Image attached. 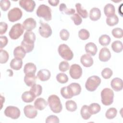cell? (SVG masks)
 Returning a JSON list of instances; mask_svg holds the SVG:
<instances>
[{"label": "cell", "instance_id": "6da1fadb", "mask_svg": "<svg viewBox=\"0 0 123 123\" xmlns=\"http://www.w3.org/2000/svg\"><path fill=\"white\" fill-rule=\"evenodd\" d=\"M36 35L32 31H26L24 35V39L21 42V46L26 53L31 52L34 48Z\"/></svg>", "mask_w": 123, "mask_h": 123}, {"label": "cell", "instance_id": "7a4b0ae2", "mask_svg": "<svg viewBox=\"0 0 123 123\" xmlns=\"http://www.w3.org/2000/svg\"><path fill=\"white\" fill-rule=\"evenodd\" d=\"M48 103L51 111L54 113H60L62 109L60 99L56 95H51L49 97Z\"/></svg>", "mask_w": 123, "mask_h": 123}, {"label": "cell", "instance_id": "3957f363", "mask_svg": "<svg viewBox=\"0 0 123 123\" xmlns=\"http://www.w3.org/2000/svg\"><path fill=\"white\" fill-rule=\"evenodd\" d=\"M102 103L105 106H109L113 102L114 92L109 88H105L101 92Z\"/></svg>", "mask_w": 123, "mask_h": 123}, {"label": "cell", "instance_id": "277c9868", "mask_svg": "<svg viewBox=\"0 0 123 123\" xmlns=\"http://www.w3.org/2000/svg\"><path fill=\"white\" fill-rule=\"evenodd\" d=\"M36 13L38 17L43 18L47 21H50L52 19L51 9L45 4H41L39 6L37 9Z\"/></svg>", "mask_w": 123, "mask_h": 123}, {"label": "cell", "instance_id": "5b68a950", "mask_svg": "<svg viewBox=\"0 0 123 123\" xmlns=\"http://www.w3.org/2000/svg\"><path fill=\"white\" fill-rule=\"evenodd\" d=\"M101 83V79L97 75L89 77L85 84L86 88L89 91L93 92L96 90Z\"/></svg>", "mask_w": 123, "mask_h": 123}, {"label": "cell", "instance_id": "8992f818", "mask_svg": "<svg viewBox=\"0 0 123 123\" xmlns=\"http://www.w3.org/2000/svg\"><path fill=\"white\" fill-rule=\"evenodd\" d=\"M58 51L61 57L66 61L71 60L74 57L73 51L66 44H62L60 45Z\"/></svg>", "mask_w": 123, "mask_h": 123}, {"label": "cell", "instance_id": "52a82bcc", "mask_svg": "<svg viewBox=\"0 0 123 123\" xmlns=\"http://www.w3.org/2000/svg\"><path fill=\"white\" fill-rule=\"evenodd\" d=\"M24 31V28L23 25L20 23H17L12 25L9 31V35L11 39L15 40L22 35Z\"/></svg>", "mask_w": 123, "mask_h": 123}, {"label": "cell", "instance_id": "ba28073f", "mask_svg": "<svg viewBox=\"0 0 123 123\" xmlns=\"http://www.w3.org/2000/svg\"><path fill=\"white\" fill-rule=\"evenodd\" d=\"M6 116L12 119H18L21 114L20 111L18 108L13 106H9L6 108L4 111Z\"/></svg>", "mask_w": 123, "mask_h": 123}, {"label": "cell", "instance_id": "9c48e42d", "mask_svg": "<svg viewBox=\"0 0 123 123\" xmlns=\"http://www.w3.org/2000/svg\"><path fill=\"white\" fill-rule=\"evenodd\" d=\"M23 15L22 11L18 7H15L9 11L8 13V18L9 21L15 22L20 20Z\"/></svg>", "mask_w": 123, "mask_h": 123}, {"label": "cell", "instance_id": "30bf717a", "mask_svg": "<svg viewBox=\"0 0 123 123\" xmlns=\"http://www.w3.org/2000/svg\"><path fill=\"white\" fill-rule=\"evenodd\" d=\"M69 74L73 79H79L82 74V69L79 64H73L69 69Z\"/></svg>", "mask_w": 123, "mask_h": 123}, {"label": "cell", "instance_id": "8fae6325", "mask_svg": "<svg viewBox=\"0 0 123 123\" xmlns=\"http://www.w3.org/2000/svg\"><path fill=\"white\" fill-rule=\"evenodd\" d=\"M39 33L40 36L44 38L49 37L52 34V29L50 25L45 23H41L39 27Z\"/></svg>", "mask_w": 123, "mask_h": 123}, {"label": "cell", "instance_id": "7c38bea8", "mask_svg": "<svg viewBox=\"0 0 123 123\" xmlns=\"http://www.w3.org/2000/svg\"><path fill=\"white\" fill-rule=\"evenodd\" d=\"M19 4L27 12H32L36 7V2L33 0H21L19 1Z\"/></svg>", "mask_w": 123, "mask_h": 123}, {"label": "cell", "instance_id": "4fadbf2b", "mask_svg": "<svg viewBox=\"0 0 123 123\" xmlns=\"http://www.w3.org/2000/svg\"><path fill=\"white\" fill-rule=\"evenodd\" d=\"M24 112L25 117L29 119L35 118L37 114V109L31 105H26L24 108Z\"/></svg>", "mask_w": 123, "mask_h": 123}, {"label": "cell", "instance_id": "5bb4252c", "mask_svg": "<svg viewBox=\"0 0 123 123\" xmlns=\"http://www.w3.org/2000/svg\"><path fill=\"white\" fill-rule=\"evenodd\" d=\"M37 26V22L33 18L26 19L23 23V26L26 31H31Z\"/></svg>", "mask_w": 123, "mask_h": 123}, {"label": "cell", "instance_id": "9a60e30c", "mask_svg": "<svg viewBox=\"0 0 123 123\" xmlns=\"http://www.w3.org/2000/svg\"><path fill=\"white\" fill-rule=\"evenodd\" d=\"M111 58V53L110 50L107 48H102L98 55L99 60L102 62H108Z\"/></svg>", "mask_w": 123, "mask_h": 123}, {"label": "cell", "instance_id": "2e32d148", "mask_svg": "<svg viewBox=\"0 0 123 123\" xmlns=\"http://www.w3.org/2000/svg\"><path fill=\"white\" fill-rule=\"evenodd\" d=\"M67 87L73 97L78 95L81 93V87L78 83H72L68 85Z\"/></svg>", "mask_w": 123, "mask_h": 123}, {"label": "cell", "instance_id": "e0dca14e", "mask_svg": "<svg viewBox=\"0 0 123 123\" xmlns=\"http://www.w3.org/2000/svg\"><path fill=\"white\" fill-rule=\"evenodd\" d=\"M111 88L115 91H120L123 89V80L118 77L114 78L111 82Z\"/></svg>", "mask_w": 123, "mask_h": 123}, {"label": "cell", "instance_id": "ac0fdd59", "mask_svg": "<svg viewBox=\"0 0 123 123\" xmlns=\"http://www.w3.org/2000/svg\"><path fill=\"white\" fill-rule=\"evenodd\" d=\"M50 72L49 70L46 69L40 70L37 74V78L41 81H46L48 80L50 77Z\"/></svg>", "mask_w": 123, "mask_h": 123}, {"label": "cell", "instance_id": "d6986e66", "mask_svg": "<svg viewBox=\"0 0 123 123\" xmlns=\"http://www.w3.org/2000/svg\"><path fill=\"white\" fill-rule=\"evenodd\" d=\"M80 62L82 65L86 67H91L93 64V58L87 54H84L81 56Z\"/></svg>", "mask_w": 123, "mask_h": 123}, {"label": "cell", "instance_id": "ffe728a7", "mask_svg": "<svg viewBox=\"0 0 123 123\" xmlns=\"http://www.w3.org/2000/svg\"><path fill=\"white\" fill-rule=\"evenodd\" d=\"M85 50L87 54L91 56H95L98 51V48L95 43L89 42L85 46Z\"/></svg>", "mask_w": 123, "mask_h": 123}, {"label": "cell", "instance_id": "44dd1931", "mask_svg": "<svg viewBox=\"0 0 123 123\" xmlns=\"http://www.w3.org/2000/svg\"><path fill=\"white\" fill-rule=\"evenodd\" d=\"M101 17L100 10L96 7L92 8L89 12V18L91 20L93 21H98Z\"/></svg>", "mask_w": 123, "mask_h": 123}, {"label": "cell", "instance_id": "7402d4cb", "mask_svg": "<svg viewBox=\"0 0 123 123\" xmlns=\"http://www.w3.org/2000/svg\"><path fill=\"white\" fill-rule=\"evenodd\" d=\"M48 103L46 100L42 98H39L35 100L34 105V107L39 111L44 110L48 105Z\"/></svg>", "mask_w": 123, "mask_h": 123}, {"label": "cell", "instance_id": "603a6c76", "mask_svg": "<svg viewBox=\"0 0 123 123\" xmlns=\"http://www.w3.org/2000/svg\"><path fill=\"white\" fill-rule=\"evenodd\" d=\"M36 71V66L35 64L32 62H28L26 63L24 68V72L25 74H35Z\"/></svg>", "mask_w": 123, "mask_h": 123}, {"label": "cell", "instance_id": "cb8c5ba5", "mask_svg": "<svg viewBox=\"0 0 123 123\" xmlns=\"http://www.w3.org/2000/svg\"><path fill=\"white\" fill-rule=\"evenodd\" d=\"M23 65L22 59L14 58L10 62V67L14 70H19L21 69Z\"/></svg>", "mask_w": 123, "mask_h": 123}, {"label": "cell", "instance_id": "d4e9b609", "mask_svg": "<svg viewBox=\"0 0 123 123\" xmlns=\"http://www.w3.org/2000/svg\"><path fill=\"white\" fill-rule=\"evenodd\" d=\"M115 9L114 5L111 3L107 4L104 8V12L107 17H109L115 14Z\"/></svg>", "mask_w": 123, "mask_h": 123}, {"label": "cell", "instance_id": "484cf974", "mask_svg": "<svg viewBox=\"0 0 123 123\" xmlns=\"http://www.w3.org/2000/svg\"><path fill=\"white\" fill-rule=\"evenodd\" d=\"M26 53V51L21 46L16 47L13 50L14 57L21 59H24Z\"/></svg>", "mask_w": 123, "mask_h": 123}, {"label": "cell", "instance_id": "4316f807", "mask_svg": "<svg viewBox=\"0 0 123 123\" xmlns=\"http://www.w3.org/2000/svg\"><path fill=\"white\" fill-rule=\"evenodd\" d=\"M37 77L35 74H25L24 77V82L28 86H32L36 84Z\"/></svg>", "mask_w": 123, "mask_h": 123}, {"label": "cell", "instance_id": "83f0119b", "mask_svg": "<svg viewBox=\"0 0 123 123\" xmlns=\"http://www.w3.org/2000/svg\"><path fill=\"white\" fill-rule=\"evenodd\" d=\"M21 98L22 100L25 103L31 102L36 98V97L30 91L24 92L22 94Z\"/></svg>", "mask_w": 123, "mask_h": 123}, {"label": "cell", "instance_id": "f1b7e54d", "mask_svg": "<svg viewBox=\"0 0 123 123\" xmlns=\"http://www.w3.org/2000/svg\"><path fill=\"white\" fill-rule=\"evenodd\" d=\"M59 10L62 13L67 15L74 14L75 12V11L74 9L67 8L66 4L64 3L60 4L59 6Z\"/></svg>", "mask_w": 123, "mask_h": 123}, {"label": "cell", "instance_id": "f546056e", "mask_svg": "<svg viewBox=\"0 0 123 123\" xmlns=\"http://www.w3.org/2000/svg\"><path fill=\"white\" fill-rule=\"evenodd\" d=\"M80 114L84 120L89 119L92 115L89 111L88 106L86 105H83L81 108L80 111Z\"/></svg>", "mask_w": 123, "mask_h": 123}, {"label": "cell", "instance_id": "4dcf8cb0", "mask_svg": "<svg viewBox=\"0 0 123 123\" xmlns=\"http://www.w3.org/2000/svg\"><path fill=\"white\" fill-rule=\"evenodd\" d=\"M30 91L36 98L38 96H39L41 94L42 88L40 85L35 84L31 86V88L30 89Z\"/></svg>", "mask_w": 123, "mask_h": 123}, {"label": "cell", "instance_id": "1f68e13d", "mask_svg": "<svg viewBox=\"0 0 123 123\" xmlns=\"http://www.w3.org/2000/svg\"><path fill=\"white\" fill-rule=\"evenodd\" d=\"M111 49L116 53H120L123 50V43L121 41L116 40L111 44Z\"/></svg>", "mask_w": 123, "mask_h": 123}, {"label": "cell", "instance_id": "d6a6232c", "mask_svg": "<svg viewBox=\"0 0 123 123\" xmlns=\"http://www.w3.org/2000/svg\"><path fill=\"white\" fill-rule=\"evenodd\" d=\"M75 7L78 14L83 18H86L88 17V13L86 9H83L82 5L80 3H77L75 4Z\"/></svg>", "mask_w": 123, "mask_h": 123}, {"label": "cell", "instance_id": "836d02e7", "mask_svg": "<svg viewBox=\"0 0 123 123\" xmlns=\"http://www.w3.org/2000/svg\"><path fill=\"white\" fill-rule=\"evenodd\" d=\"M65 107L67 111L74 112L75 111L77 108V106L74 101L69 100H67L65 103Z\"/></svg>", "mask_w": 123, "mask_h": 123}, {"label": "cell", "instance_id": "e575fe53", "mask_svg": "<svg viewBox=\"0 0 123 123\" xmlns=\"http://www.w3.org/2000/svg\"><path fill=\"white\" fill-rule=\"evenodd\" d=\"M111 37L107 35H101L98 39L99 43L103 46H106L109 45L111 42Z\"/></svg>", "mask_w": 123, "mask_h": 123}, {"label": "cell", "instance_id": "d590c367", "mask_svg": "<svg viewBox=\"0 0 123 123\" xmlns=\"http://www.w3.org/2000/svg\"><path fill=\"white\" fill-rule=\"evenodd\" d=\"M118 22L119 18L116 14L109 17H107L106 18V23L110 26H113L116 25Z\"/></svg>", "mask_w": 123, "mask_h": 123}, {"label": "cell", "instance_id": "8d00e7d4", "mask_svg": "<svg viewBox=\"0 0 123 123\" xmlns=\"http://www.w3.org/2000/svg\"><path fill=\"white\" fill-rule=\"evenodd\" d=\"M89 110L91 114H95L99 112L101 110L100 106L97 103H91L88 106Z\"/></svg>", "mask_w": 123, "mask_h": 123}, {"label": "cell", "instance_id": "74e56055", "mask_svg": "<svg viewBox=\"0 0 123 123\" xmlns=\"http://www.w3.org/2000/svg\"><path fill=\"white\" fill-rule=\"evenodd\" d=\"M117 114V110L115 108H111L106 112L105 116L108 119H112L114 118Z\"/></svg>", "mask_w": 123, "mask_h": 123}, {"label": "cell", "instance_id": "f35d334b", "mask_svg": "<svg viewBox=\"0 0 123 123\" xmlns=\"http://www.w3.org/2000/svg\"><path fill=\"white\" fill-rule=\"evenodd\" d=\"M9 55L7 51L2 49H0V63L1 64L5 63L9 60Z\"/></svg>", "mask_w": 123, "mask_h": 123}, {"label": "cell", "instance_id": "ab89813d", "mask_svg": "<svg viewBox=\"0 0 123 123\" xmlns=\"http://www.w3.org/2000/svg\"><path fill=\"white\" fill-rule=\"evenodd\" d=\"M78 37L82 40H86L89 37L90 33L86 29H81L78 32Z\"/></svg>", "mask_w": 123, "mask_h": 123}, {"label": "cell", "instance_id": "60d3db41", "mask_svg": "<svg viewBox=\"0 0 123 123\" xmlns=\"http://www.w3.org/2000/svg\"><path fill=\"white\" fill-rule=\"evenodd\" d=\"M61 94L62 96L66 99L71 98L73 96L71 95L67 86H64L61 89Z\"/></svg>", "mask_w": 123, "mask_h": 123}, {"label": "cell", "instance_id": "b9f144b4", "mask_svg": "<svg viewBox=\"0 0 123 123\" xmlns=\"http://www.w3.org/2000/svg\"><path fill=\"white\" fill-rule=\"evenodd\" d=\"M56 77L57 81L61 84H65L68 81V76L64 73L58 74Z\"/></svg>", "mask_w": 123, "mask_h": 123}, {"label": "cell", "instance_id": "7bdbcfd3", "mask_svg": "<svg viewBox=\"0 0 123 123\" xmlns=\"http://www.w3.org/2000/svg\"><path fill=\"white\" fill-rule=\"evenodd\" d=\"M111 34L114 37L117 38H121L123 36V30L121 28L116 27L112 29Z\"/></svg>", "mask_w": 123, "mask_h": 123}, {"label": "cell", "instance_id": "ee69618b", "mask_svg": "<svg viewBox=\"0 0 123 123\" xmlns=\"http://www.w3.org/2000/svg\"><path fill=\"white\" fill-rule=\"evenodd\" d=\"M112 71L109 68H105L101 72L102 76L106 79L110 78L112 75Z\"/></svg>", "mask_w": 123, "mask_h": 123}, {"label": "cell", "instance_id": "f6af8a7d", "mask_svg": "<svg viewBox=\"0 0 123 123\" xmlns=\"http://www.w3.org/2000/svg\"><path fill=\"white\" fill-rule=\"evenodd\" d=\"M11 6V2L8 0H1L0 1V6L1 9L5 12L7 11Z\"/></svg>", "mask_w": 123, "mask_h": 123}, {"label": "cell", "instance_id": "bcb514c9", "mask_svg": "<svg viewBox=\"0 0 123 123\" xmlns=\"http://www.w3.org/2000/svg\"><path fill=\"white\" fill-rule=\"evenodd\" d=\"M59 69L60 71L64 72L69 69V64L65 61H62L61 62L59 65Z\"/></svg>", "mask_w": 123, "mask_h": 123}, {"label": "cell", "instance_id": "7dc6e473", "mask_svg": "<svg viewBox=\"0 0 123 123\" xmlns=\"http://www.w3.org/2000/svg\"><path fill=\"white\" fill-rule=\"evenodd\" d=\"M71 19L74 21V24L76 25H79L82 22V19L78 13H74L71 17Z\"/></svg>", "mask_w": 123, "mask_h": 123}, {"label": "cell", "instance_id": "c3c4849f", "mask_svg": "<svg viewBox=\"0 0 123 123\" xmlns=\"http://www.w3.org/2000/svg\"><path fill=\"white\" fill-rule=\"evenodd\" d=\"M60 36L62 40L66 41L69 37L70 33L67 29H63L60 32Z\"/></svg>", "mask_w": 123, "mask_h": 123}, {"label": "cell", "instance_id": "681fc988", "mask_svg": "<svg viewBox=\"0 0 123 123\" xmlns=\"http://www.w3.org/2000/svg\"><path fill=\"white\" fill-rule=\"evenodd\" d=\"M45 122L46 123H59L60 122L59 118L54 115L49 116L46 119Z\"/></svg>", "mask_w": 123, "mask_h": 123}, {"label": "cell", "instance_id": "f907efd6", "mask_svg": "<svg viewBox=\"0 0 123 123\" xmlns=\"http://www.w3.org/2000/svg\"><path fill=\"white\" fill-rule=\"evenodd\" d=\"M8 42V39L6 36H1L0 37V49H2L3 48L5 47Z\"/></svg>", "mask_w": 123, "mask_h": 123}, {"label": "cell", "instance_id": "816d5d0a", "mask_svg": "<svg viewBox=\"0 0 123 123\" xmlns=\"http://www.w3.org/2000/svg\"><path fill=\"white\" fill-rule=\"evenodd\" d=\"M8 28V25L3 22H1L0 23V34L3 35L5 34Z\"/></svg>", "mask_w": 123, "mask_h": 123}, {"label": "cell", "instance_id": "f5cc1de1", "mask_svg": "<svg viewBox=\"0 0 123 123\" xmlns=\"http://www.w3.org/2000/svg\"><path fill=\"white\" fill-rule=\"evenodd\" d=\"M48 2L50 5L52 6H56L60 2V0H48Z\"/></svg>", "mask_w": 123, "mask_h": 123}, {"label": "cell", "instance_id": "db71d44e", "mask_svg": "<svg viewBox=\"0 0 123 123\" xmlns=\"http://www.w3.org/2000/svg\"><path fill=\"white\" fill-rule=\"evenodd\" d=\"M1 100L2 101L1 102V109H2V104H3V102L5 101V98L4 97H3L2 96H1Z\"/></svg>", "mask_w": 123, "mask_h": 123}]
</instances>
